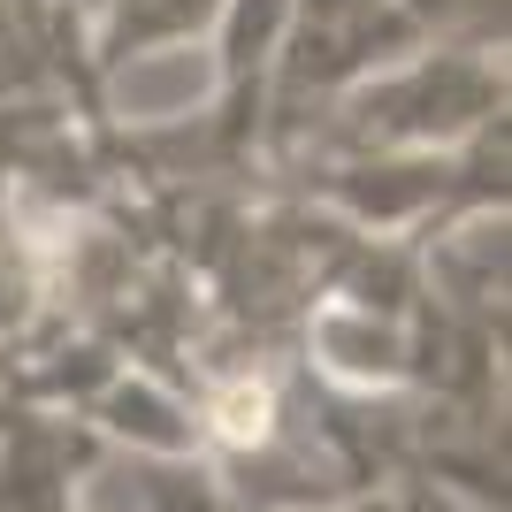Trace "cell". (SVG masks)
<instances>
[{
    "instance_id": "1",
    "label": "cell",
    "mask_w": 512,
    "mask_h": 512,
    "mask_svg": "<svg viewBox=\"0 0 512 512\" xmlns=\"http://www.w3.org/2000/svg\"><path fill=\"white\" fill-rule=\"evenodd\" d=\"M214 16H222V0H100V8H92L100 39L85 46V62L107 85L123 62H138V54H153V46H169V39H192Z\"/></svg>"
}]
</instances>
